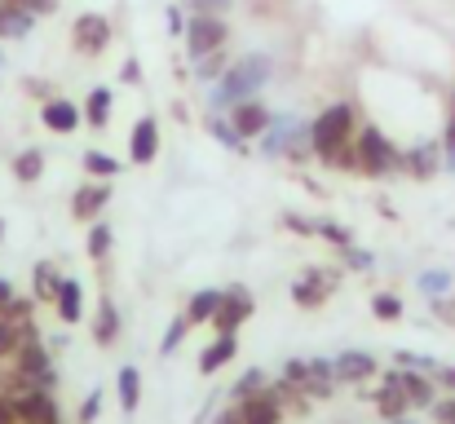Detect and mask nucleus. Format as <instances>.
Here are the masks:
<instances>
[{"mask_svg":"<svg viewBox=\"0 0 455 424\" xmlns=\"http://www.w3.org/2000/svg\"><path fill=\"white\" fill-rule=\"evenodd\" d=\"M221 296H226V287H204V292H195L190 305H186L190 327H195V323H212V314L221 309Z\"/></svg>","mask_w":455,"mask_h":424,"instance_id":"aec40b11","label":"nucleus"},{"mask_svg":"<svg viewBox=\"0 0 455 424\" xmlns=\"http://www.w3.org/2000/svg\"><path fill=\"white\" fill-rule=\"evenodd\" d=\"M155 155H159V124H155V116H142L133 124V133H129V159L133 164H151Z\"/></svg>","mask_w":455,"mask_h":424,"instance_id":"2eb2a0df","label":"nucleus"},{"mask_svg":"<svg viewBox=\"0 0 455 424\" xmlns=\"http://www.w3.org/2000/svg\"><path fill=\"white\" fill-rule=\"evenodd\" d=\"M27 93H36V98H44V102L53 98V89H49L44 80H27Z\"/></svg>","mask_w":455,"mask_h":424,"instance_id":"603ef678","label":"nucleus"},{"mask_svg":"<svg viewBox=\"0 0 455 424\" xmlns=\"http://www.w3.org/2000/svg\"><path fill=\"white\" fill-rule=\"evenodd\" d=\"M13 403H18L22 424H58V403H53L49 389H27V394H18Z\"/></svg>","mask_w":455,"mask_h":424,"instance_id":"ddd939ff","label":"nucleus"},{"mask_svg":"<svg viewBox=\"0 0 455 424\" xmlns=\"http://www.w3.org/2000/svg\"><path fill=\"white\" fill-rule=\"evenodd\" d=\"M434 420L455 424V398H438V403H434Z\"/></svg>","mask_w":455,"mask_h":424,"instance_id":"de8ad7c7","label":"nucleus"},{"mask_svg":"<svg viewBox=\"0 0 455 424\" xmlns=\"http://www.w3.org/2000/svg\"><path fill=\"white\" fill-rule=\"evenodd\" d=\"M0 18H4V4H0Z\"/></svg>","mask_w":455,"mask_h":424,"instance_id":"052dcab7","label":"nucleus"},{"mask_svg":"<svg viewBox=\"0 0 455 424\" xmlns=\"http://www.w3.org/2000/svg\"><path fill=\"white\" fill-rule=\"evenodd\" d=\"M371 314L385 318V323H394V318H403V300H398L394 292H376V296H371Z\"/></svg>","mask_w":455,"mask_h":424,"instance_id":"f704fd0d","label":"nucleus"},{"mask_svg":"<svg viewBox=\"0 0 455 424\" xmlns=\"http://www.w3.org/2000/svg\"><path fill=\"white\" fill-rule=\"evenodd\" d=\"M270 80H275V62H270L266 53H243L239 62L226 67V76H221L217 84H208V107H212V111H230L235 102L257 98Z\"/></svg>","mask_w":455,"mask_h":424,"instance_id":"f257e3e1","label":"nucleus"},{"mask_svg":"<svg viewBox=\"0 0 455 424\" xmlns=\"http://www.w3.org/2000/svg\"><path fill=\"white\" fill-rule=\"evenodd\" d=\"M164 27H168V36H186V4H168L164 9Z\"/></svg>","mask_w":455,"mask_h":424,"instance_id":"79ce46f5","label":"nucleus"},{"mask_svg":"<svg viewBox=\"0 0 455 424\" xmlns=\"http://www.w3.org/2000/svg\"><path fill=\"white\" fill-rule=\"evenodd\" d=\"M314 235L327 239V244H336V248H349V244H354V235H349L340 221H314Z\"/></svg>","mask_w":455,"mask_h":424,"instance_id":"e433bc0d","label":"nucleus"},{"mask_svg":"<svg viewBox=\"0 0 455 424\" xmlns=\"http://www.w3.org/2000/svg\"><path fill=\"white\" fill-rule=\"evenodd\" d=\"M53 305H58L62 323H80V314H84V287H80L76 279H62V283H58Z\"/></svg>","mask_w":455,"mask_h":424,"instance_id":"6ab92c4d","label":"nucleus"},{"mask_svg":"<svg viewBox=\"0 0 455 424\" xmlns=\"http://www.w3.org/2000/svg\"><path fill=\"white\" fill-rule=\"evenodd\" d=\"M434 309H438L447 323H455V305H451V300H443V296H438V300H434Z\"/></svg>","mask_w":455,"mask_h":424,"instance_id":"5fc2aeb1","label":"nucleus"},{"mask_svg":"<svg viewBox=\"0 0 455 424\" xmlns=\"http://www.w3.org/2000/svg\"><path fill=\"white\" fill-rule=\"evenodd\" d=\"M305 372H309V358H288L283 363V380H292V385H301Z\"/></svg>","mask_w":455,"mask_h":424,"instance_id":"49530a36","label":"nucleus"},{"mask_svg":"<svg viewBox=\"0 0 455 424\" xmlns=\"http://www.w3.org/2000/svg\"><path fill=\"white\" fill-rule=\"evenodd\" d=\"M230 44V22L226 18H212V13H190L186 18V53L190 62L212 53V49H226Z\"/></svg>","mask_w":455,"mask_h":424,"instance_id":"20e7f679","label":"nucleus"},{"mask_svg":"<svg viewBox=\"0 0 455 424\" xmlns=\"http://www.w3.org/2000/svg\"><path fill=\"white\" fill-rule=\"evenodd\" d=\"M235 354H239V340H235V332H217V340H212V345L199 354V372H204V376H212V372H221V367H226Z\"/></svg>","mask_w":455,"mask_h":424,"instance_id":"f3484780","label":"nucleus"},{"mask_svg":"<svg viewBox=\"0 0 455 424\" xmlns=\"http://www.w3.org/2000/svg\"><path fill=\"white\" fill-rule=\"evenodd\" d=\"M18 349H22V323L0 318V358H13Z\"/></svg>","mask_w":455,"mask_h":424,"instance_id":"473e14b6","label":"nucleus"},{"mask_svg":"<svg viewBox=\"0 0 455 424\" xmlns=\"http://www.w3.org/2000/svg\"><path fill=\"white\" fill-rule=\"evenodd\" d=\"M429 376H434V385H438V389H451L455 394V367H443V363H438Z\"/></svg>","mask_w":455,"mask_h":424,"instance_id":"8fccbe9b","label":"nucleus"},{"mask_svg":"<svg viewBox=\"0 0 455 424\" xmlns=\"http://www.w3.org/2000/svg\"><path fill=\"white\" fill-rule=\"evenodd\" d=\"M371 398H376V407H380L385 420H398V416H407V407H411V403H407V389H403V372H389L385 385H380Z\"/></svg>","mask_w":455,"mask_h":424,"instance_id":"4468645a","label":"nucleus"},{"mask_svg":"<svg viewBox=\"0 0 455 424\" xmlns=\"http://www.w3.org/2000/svg\"><path fill=\"white\" fill-rule=\"evenodd\" d=\"M84 172H89V177L111 181V177L120 172V159H116V155H107V150H84Z\"/></svg>","mask_w":455,"mask_h":424,"instance_id":"c85d7f7f","label":"nucleus"},{"mask_svg":"<svg viewBox=\"0 0 455 424\" xmlns=\"http://www.w3.org/2000/svg\"><path fill=\"white\" fill-rule=\"evenodd\" d=\"M0 239H4V221H0Z\"/></svg>","mask_w":455,"mask_h":424,"instance_id":"13d9d810","label":"nucleus"},{"mask_svg":"<svg viewBox=\"0 0 455 424\" xmlns=\"http://www.w3.org/2000/svg\"><path fill=\"white\" fill-rule=\"evenodd\" d=\"M71 44H76V53H84V58L107 53V44H111V22H107L102 13H80V18L71 22Z\"/></svg>","mask_w":455,"mask_h":424,"instance_id":"39448f33","label":"nucleus"},{"mask_svg":"<svg viewBox=\"0 0 455 424\" xmlns=\"http://www.w3.org/2000/svg\"><path fill=\"white\" fill-rule=\"evenodd\" d=\"M190 13H212V18H226L235 9V0H186Z\"/></svg>","mask_w":455,"mask_h":424,"instance_id":"58836bf2","label":"nucleus"},{"mask_svg":"<svg viewBox=\"0 0 455 424\" xmlns=\"http://www.w3.org/2000/svg\"><path fill=\"white\" fill-rule=\"evenodd\" d=\"M116 385H120V407L133 416L138 403H142V372L138 367H120V380Z\"/></svg>","mask_w":455,"mask_h":424,"instance_id":"a878e982","label":"nucleus"},{"mask_svg":"<svg viewBox=\"0 0 455 424\" xmlns=\"http://www.w3.org/2000/svg\"><path fill=\"white\" fill-rule=\"evenodd\" d=\"M9 300H13V283H9V279H0V309H4Z\"/></svg>","mask_w":455,"mask_h":424,"instance_id":"6e6d98bb","label":"nucleus"},{"mask_svg":"<svg viewBox=\"0 0 455 424\" xmlns=\"http://www.w3.org/2000/svg\"><path fill=\"white\" fill-rule=\"evenodd\" d=\"M283 226L292 230V235H305V239H314V221L301 217V212H283Z\"/></svg>","mask_w":455,"mask_h":424,"instance_id":"a18cd8bd","label":"nucleus"},{"mask_svg":"<svg viewBox=\"0 0 455 424\" xmlns=\"http://www.w3.org/2000/svg\"><path fill=\"white\" fill-rule=\"evenodd\" d=\"M107 120H111V89H93L89 102H84V124L102 129Z\"/></svg>","mask_w":455,"mask_h":424,"instance_id":"bb28decb","label":"nucleus"},{"mask_svg":"<svg viewBox=\"0 0 455 424\" xmlns=\"http://www.w3.org/2000/svg\"><path fill=\"white\" fill-rule=\"evenodd\" d=\"M107 204H111V186L107 181H89V186H80L71 195V217L76 221H98Z\"/></svg>","mask_w":455,"mask_h":424,"instance_id":"9b49d317","label":"nucleus"},{"mask_svg":"<svg viewBox=\"0 0 455 424\" xmlns=\"http://www.w3.org/2000/svg\"><path fill=\"white\" fill-rule=\"evenodd\" d=\"M340 261H345L349 270H371V266H376V261H371V252H367V248H354V244H349V248H340Z\"/></svg>","mask_w":455,"mask_h":424,"instance_id":"a19ab883","label":"nucleus"},{"mask_svg":"<svg viewBox=\"0 0 455 424\" xmlns=\"http://www.w3.org/2000/svg\"><path fill=\"white\" fill-rule=\"evenodd\" d=\"M331 367H336V380L340 385H363V380L376 376V358L367 349H345V354L331 358Z\"/></svg>","mask_w":455,"mask_h":424,"instance_id":"f8f14e48","label":"nucleus"},{"mask_svg":"<svg viewBox=\"0 0 455 424\" xmlns=\"http://www.w3.org/2000/svg\"><path fill=\"white\" fill-rule=\"evenodd\" d=\"M217 424H243V407L235 403L230 412H221V416H217Z\"/></svg>","mask_w":455,"mask_h":424,"instance_id":"864d4df0","label":"nucleus"},{"mask_svg":"<svg viewBox=\"0 0 455 424\" xmlns=\"http://www.w3.org/2000/svg\"><path fill=\"white\" fill-rule=\"evenodd\" d=\"M31 13H22V9H13V4H4V18H0V40H18V36H27L31 31Z\"/></svg>","mask_w":455,"mask_h":424,"instance_id":"cd10ccee","label":"nucleus"},{"mask_svg":"<svg viewBox=\"0 0 455 424\" xmlns=\"http://www.w3.org/2000/svg\"><path fill=\"white\" fill-rule=\"evenodd\" d=\"M403 389H407V403H411V407H434V403H438L434 376H425V372H416V367H403Z\"/></svg>","mask_w":455,"mask_h":424,"instance_id":"a211bd4d","label":"nucleus"},{"mask_svg":"<svg viewBox=\"0 0 455 424\" xmlns=\"http://www.w3.org/2000/svg\"><path fill=\"white\" fill-rule=\"evenodd\" d=\"M226 67H230L226 49H212V53L195 58V80H199V84H217V80L226 76Z\"/></svg>","mask_w":455,"mask_h":424,"instance_id":"b1692460","label":"nucleus"},{"mask_svg":"<svg viewBox=\"0 0 455 424\" xmlns=\"http://www.w3.org/2000/svg\"><path fill=\"white\" fill-rule=\"evenodd\" d=\"M349 133H354V107H349V102L327 107V111H323V116H314V124H309L314 155H318V159H327L340 141H349Z\"/></svg>","mask_w":455,"mask_h":424,"instance_id":"7ed1b4c3","label":"nucleus"},{"mask_svg":"<svg viewBox=\"0 0 455 424\" xmlns=\"http://www.w3.org/2000/svg\"><path fill=\"white\" fill-rule=\"evenodd\" d=\"M323 164H327V168H340V172H358V146H354V141H340Z\"/></svg>","mask_w":455,"mask_h":424,"instance_id":"2f4dec72","label":"nucleus"},{"mask_svg":"<svg viewBox=\"0 0 455 424\" xmlns=\"http://www.w3.org/2000/svg\"><path fill=\"white\" fill-rule=\"evenodd\" d=\"M0 318H13V323H27L31 318V300H22V296H13L4 309H0Z\"/></svg>","mask_w":455,"mask_h":424,"instance_id":"37998d69","label":"nucleus"},{"mask_svg":"<svg viewBox=\"0 0 455 424\" xmlns=\"http://www.w3.org/2000/svg\"><path fill=\"white\" fill-rule=\"evenodd\" d=\"M403 172H411L416 181H429L443 172V141H416L403 150Z\"/></svg>","mask_w":455,"mask_h":424,"instance_id":"1a4fd4ad","label":"nucleus"},{"mask_svg":"<svg viewBox=\"0 0 455 424\" xmlns=\"http://www.w3.org/2000/svg\"><path fill=\"white\" fill-rule=\"evenodd\" d=\"M40 172H44V150H18L13 155V177L22 181V186H31V181H40Z\"/></svg>","mask_w":455,"mask_h":424,"instance_id":"393cba45","label":"nucleus"},{"mask_svg":"<svg viewBox=\"0 0 455 424\" xmlns=\"http://www.w3.org/2000/svg\"><path fill=\"white\" fill-rule=\"evenodd\" d=\"M13 358H18V372H22L36 389H49V394H53L58 372H53V358H49V349H44L40 340H22V349H18Z\"/></svg>","mask_w":455,"mask_h":424,"instance_id":"423d86ee","label":"nucleus"},{"mask_svg":"<svg viewBox=\"0 0 455 424\" xmlns=\"http://www.w3.org/2000/svg\"><path fill=\"white\" fill-rule=\"evenodd\" d=\"M40 120H44V129H53V133H76L80 120H84V111H80L76 102H67V98H49L44 111H40Z\"/></svg>","mask_w":455,"mask_h":424,"instance_id":"dca6fc26","label":"nucleus"},{"mask_svg":"<svg viewBox=\"0 0 455 424\" xmlns=\"http://www.w3.org/2000/svg\"><path fill=\"white\" fill-rule=\"evenodd\" d=\"M252 309H257L252 292H248L243 283H235V287H226V296H221V309L212 314V327H217V332H239V327L252 318Z\"/></svg>","mask_w":455,"mask_h":424,"instance_id":"0eeeda50","label":"nucleus"},{"mask_svg":"<svg viewBox=\"0 0 455 424\" xmlns=\"http://www.w3.org/2000/svg\"><path fill=\"white\" fill-rule=\"evenodd\" d=\"M208 133L221 141L226 150H235V155H248V138H239V129L230 124V116H217V111H212V116H208Z\"/></svg>","mask_w":455,"mask_h":424,"instance_id":"5701e85b","label":"nucleus"},{"mask_svg":"<svg viewBox=\"0 0 455 424\" xmlns=\"http://www.w3.org/2000/svg\"><path fill=\"white\" fill-rule=\"evenodd\" d=\"M116 336H120V309H116L111 296H102L98 318H93V340H98V345H116Z\"/></svg>","mask_w":455,"mask_h":424,"instance_id":"4be33fe9","label":"nucleus"},{"mask_svg":"<svg viewBox=\"0 0 455 424\" xmlns=\"http://www.w3.org/2000/svg\"><path fill=\"white\" fill-rule=\"evenodd\" d=\"M98 412H102V389H93V394L80 403V424H93L98 420Z\"/></svg>","mask_w":455,"mask_h":424,"instance_id":"c03bdc74","label":"nucleus"},{"mask_svg":"<svg viewBox=\"0 0 455 424\" xmlns=\"http://www.w3.org/2000/svg\"><path fill=\"white\" fill-rule=\"evenodd\" d=\"M261 389H266V372H257V367H252V372H243V376L235 380V389H230V394H235V403H248V398H257Z\"/></svg>","mask_w":455,"mask_h":424,"instance_id":"7c9ffc66","label":"nucleus"},{"mask_svg":"<svg viewBox=\"0 0 455 424\" xmlns=\"http://www.w3.org/2000/svg\"><path fill=\"white\" fill-rule=\"evenodd\" d=\"M358 172H367V177H385V172H398L403 168V150L394 146L389 133H380L376 124H367V129H358Z\"/></svg>","mask_w":455,"mask_h":424,"instance_id":"f03ea898","label":"nucleus"},{"mask_svg":"<svg viewBox=\"0 0 455 424\" xmlns=\"http://www.w3.org/2000/svg\"><path fill=\"white\" fill-rule=\"evenodd\" d=\"M420 287H425V296L438 300V296H447V287H455V279L447 270H425V275H420Z\"/></svg>","mask_w":455,"mask_h":424,"instance_id":"4c0bfd02","label":"nucleus"},{"mask_svg":"<svg viewBox=\"0 0 455 424\" xmlns=\"http://www.w3.org/2000/svg\"><path fill=\"white\" fill-rule=\"evenodd\" d=\"M107 252H111V226H107V221H93V226H89V257L102 261Z\"/></svg>","mask_w":455,"mask_h":424,"instance_id":"72a5a7b5","label":"nucleus"},{"mask_svg":"<svg viewBox=\"0 0 455 424\" xmlns=\"http://www.w3.org/2000/svg\"><path fill=\"white\" fill-rule=\"evenodd\" d=\"M31 279H36V300H53V296H58V283H62V275H58L49 261H40Z\"/></svg>","mask_w":455,"mask_h":424,"instance_id":"c756f323","label":"nucleus"},{"mask_svg":"<svg viewBox=\"0 0 455 424\" xmlns=\"http://www.w3.org/2000/svg\"><path fill=\"white\" fill-rule=\"evenodd\" d=\"M376 208H380V212H385V217H389V221H394V217H398V208H394V204H389V199H376Z\"/></svg>","mask_w":455,"mask_h":424,"instance_id":"4d7b16f0","label":"nucleus"},{"mask_svg":"<svg viewBox=\"0 0 455 424\" xmlns=\"http://www.w3.org/2000/svg\"><path fill=\"white\" fill-rule=\"evenodd\" d=\"M394 424H407V420H403V416H398V420H394Z\"/></svg>","mask_w":455,"mask_h":424,"instance_id":"bf43d9fd","label":"nucleus"},{"mask_svg":"<svg viewBox=\"0 0 455 424\" xmlns=\"http://www.w3.org/2000/svg\"><path fill=\"white\" fill-rule=\"evenodd\" d=\"M451 111H455V98H451Z\"/></svg>","mask_w":455,"mask_h":424,"instance_id":"680f3d73","label":"nucleus"},{"mask_svg":"<svg viewBox=\"0 0 455 424\" xmlns=\"http://www.w3.org/2000/svg\"><path fill=\"white\" fill-rule=\"evenodd\" d=\"M336 287H340V270H323V266H318V270H305L301 279L292 283V300H297L301 309H318Z\"/></svg>","mask_w":455,"mask_h":424,"instance_id":"6e6552de","label":"nucleus"},{"mask_svg":"<svg viewBox=\"0 0 455 424\" xmlns=\"http://www.w3.org/2000/svg\"><path fill=\"white\" fill-rule=\"evenodd\" d=\"M120 80H124V84H142V62H138V58H129V62L120 67Z\"/></svg>","mask_w":455,"mask_h":424,"instance_id":"3c124183","label":"nucleus"},{"mask_svg":"<svg viewBox=\"0 0 455 424\" xmlns=\"http://www.w3.org/2000/svg\"><path fill=\"white\" fill-rule=\"evenodd\" d=\"M186 332H190V318H186V314H181V318H172V323H168V332H164V340H159V354H164V358H172V349L186 340Z\"/></svg>","mask_w":455,"mask_h":424,"instance_id":"c9c22d12","label":"nucleus"},{"mask_svg":"<svg viewBox=\"0 0 455 424\" xmlns=\"http://www.w3.org/2000/svg\"><path fill=\"white\" fill-rule=\"evenodd\" d=\"M0 424H22V416H18V403H13L9 394H0Z\"/></svg>","mask_w":455,"mask_h":424,"instance_id":"09e8293b","label":"nucleus"},{"mask_svg":"<svg viewBox=\"0 0 455 424\" xmlns=\"http://www.w3.org/2000/svg\"><path fill=\"white\" fill-rule=\"evenodd\" d=\"M239 407H243V424H279V420H283V407H279L266 389H261L257 398L239 403Z\"/></svg>","mask_w":455,"mask_h":424,"instance_id":"412c9836","label":"nucleus"},{"mask_svg":"<svg viewBox=\"0 0 455 424\" xmlns=\"http://www.w3.org/2000/svg\"><path fill=\"white\" fill-rule=\"evenodd\" d=\"M226 116H230V124L239 129V138H261V133L270 129V120H275V111H266L257 98H248V102H235Z\"/></svg>","mask_w":455,"mask_h":424,"instance_id":"9d476101","label":"nucleus"},{"mask_svg":"<svg viewBox=\"0 0 455 424\" xmlns=\"http://www.w3.org/2000/svg\"><path fill=\"white\" fill-rule=\"evenodd\" d=\"M0 4H13L31 18H44V13H58V0H0Z\"/></svg>","mask_w":455,"mask_h":424,"instance_id":"ea45409f","label":"nucleus"}]
</instances>
